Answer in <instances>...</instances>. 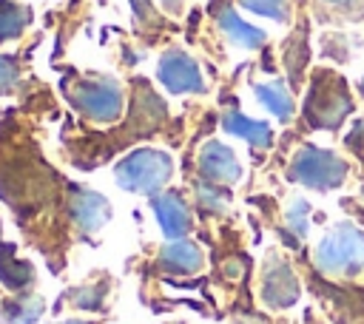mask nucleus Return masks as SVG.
I'll return each mask as SVG.
<instances>
[{
	"instance_id": "f257e3e1",
	"label": "nucleus",
	"mask_w": 364,
	"mask_h": 324,
	"mask_svg": "<svg viewBox=\"0 0 364 324\" xmlns=\"http://www.w3.org/2000/svg\"><path fill=\"white\" fill-rule=\"evenodd\" d=\"M316 267L324 276H355L364 270V230L353 222L333 225L316 244Z\"/></svg>"
},
{
	"instance_id": "f03ea898",
	"label": "nucleus",
	"mask_w": 364,
	"mask_h": 324,
	"mask_svg": "<svg viewBox=\"0 0 364 324\" xmlns=\"http://www.w3.org/2000/svg\"><path fill=\"white\" fill-rule=\"evenodd\" d=\"M114 176H117V185L131 193L156 196L173 176V159L156 148H136L117 162Z\"/></svg>"
},
{
	"instance_id": "7ed1b4c3",
	"label": "nucleus",
	"mask_w": 364,
	"mask_h": 324,
	"mask_svg": "<svg viewBox=\"0 0 364 324\" xmlns=\"http://www.w3.org/2000/svg\"><path fill=\"white\" fill-rule=\"evenodd\" d=\"M74 108L91 122H114L122 114V88L111 77H82L68 88Z\"/></svg>"
},
{
	"instance_id": "20e7f679",
	"label": "nucleus",
	"mask_w": 364,
	"mask_h": 324,
	"mask_svg": "<svg viewBox=\"0 0 364 324\" xmlns=\"http://www.w3.org/2000/svg\"><path fill=\"white\" fill-rule=\"evenodd\" d=\"M347 162L327 151V148H316V145H304L296 151L293 156V179L301 182L304 188H313V190H336L341 188V182L347 179Z\"/></svg>"
},
{
	"instance_id": "39448f33",
	"label": "nucleus",
	"mask_w": 364,
	"mask_h": 324,
	"mask_svg": "<svg viewBox=\"0 0 364 324\" xmlns=\"http://www.w3.org/2000/svg\"><path fill=\"white\" fill-rule=\"evenodd\" d=\"M353 111V102L347 97V88L333 74H316L310 82L307 99H304V117L316 128H336L347 114Z\"/></svg>"
},
{
	"instance_id": "423d86ee",
	"label": "nucleus",
	"mask_w": 364,
	"mask_h": 324,
	"mask_svg": "<svg viewBox=\"0 0 364 324\" xmlns=\"http://www.w3.org/2000/svg\"><path fill=\"white\" fill-rule=\"evenodd\" d=\"M156 77H159V82L165 85L168 94H202L205 91L199 63L182 48H168L159 57Z\"/></svg>"
},
{
	"instance_id": "0eeeda50",
	"label": "nucleus",
	"mask_w": 364,
	"mask_h": 324,
	"mask_svg": "<svg viewBox=\"0 0 364 324\" xmlns=\"http://www.w3.org/2000/svg\"><path fill=\"white\" fill-rule=\"evenodd\" d=\"M299 298V281L284 259L270 253L262 264V301L273 310L290 307Z\"/></svg>"
},
{
	"instance_id": "6e6552de",
	"label": "nucleus",
	"mask_w": 364,
	"mask_h": 324,
	"mask_svg": "<svg viewBox=\"0 0 364 324\" xmlns=\"http://www.w3.org/2000/svg\"><path fill=\"white\" fill-rule=\"evenodd\" d=\"M68 210L74 216V225L82 233H97L111 219V202L88 188H74L68 196Z\"/></svg>"
},
{
	"instance_id": "1a4fd4ad",
	"label": "nucleus",
	"mask_w": 364,
	"mask_h": 324,
	"mask_svg": "<svg viewBox=\"0 0 364 324\" xmlns=\"http://www.w3.org/2000/svg\"><path fill=\"white\" fill-rule=\"evenodd\" d=\"M199 173L208 182L216 185H233L242 176V165L236 159V153L225 145V142H205L199 151Z\"/></svg>"
},
{
	"instance_id": "9d476101",
	"label": "nucleus",
	"mask_w": 364,
	"mask_h": 324,
	"mask_svg": "<svg viewBox=\"0 0 364 324\" xmlns=\"http://www.w3.org/2000/svg\"><path fill=\"white\" fill-rule=\"evenodd\" d=\"M151 207H154V216L162 227V233L168 239H182L191 225H193V216H191V207L188 202L176 193V190H162L151 199Z\"/></svg>"
},
{
	"instance_id": "9b49d317",
	"label": "nucleus",
	"mask_w": 364,
	"mask_h": 324,
	"mask_svg": "<svg viewBox=\"0 0 364 324\" xmlns=\"http://www.w3.org/2000/svg\"><path fill=\"white\" fill-rule=\"evenodd\" d=\"M159 264H162L168 273L191 276V273L202 270L205 256H202V247H199V244H193V242H182V239H173L171 244H165V247L159 250Z\"/></svg>"
},
{
	"instance_id": "f8f14e48",
	"label": "nucleus",
	"mask_w": 364,
	"mask_h": 324,
	"mask_svg": "<svg viewBox=\"0 0 364 324\" xmlns=\"http://www.w3.org/2000/svg\"><path fill=\"white\" fill-rule=\"evenodd\" d=\"M222 128H225L228 134H233V136L250 142V145L267 148V145L273 142V131H270V125H267L264 119H250V117H245V114L236 111V108H230V111L222 114Z\"/></svg>"
},
{
	"instance_id": "ddd939ff",
	"label": "nucleus",
	"mask_w": 364,
	"mask_h": 324,
	"mask_svg": "<svg viewBox=\"0 0 364 324\" xmlns=\"http://www.w3.org/2000/svg\"><path fill=\"white\" fill-rule=\"evenodd\" d=\"M216 20H219V28L225 31V37H230V43H236V45H242V48H247V51L262 48L264 40H267V34H264L262 28L250 26L247 20H242L233 9H222Z\"/></svg>"
},
{
	"instance_id": "4468645a",
	"label": "nucleus",
	"mask_w": 364,
	"mask_h": 324,
	"mask_svg": "<svg viewBox=\"0 0 364 324\" xmlns=\"http://www.w3.org/2000/svg\"><path fill=\"white\" fill-rule=\"evenodd\" d=\"M256 99L273 114V117H279L282 122H290L293 119V111H296V105H293V97H290V91H287V85L284 82H259L256 88Z\"/></svg>"
},
{
	"instance_id": "2eb2a0df",
	"label": "nucleus",
	"mask_w": 364,
	"mask_h": 324,
	"mask_svg": "<svg viewBox=\"0 0 364 324\" xmlns=\"http://www.w3.org/2000/svg\"><path fill=\"white\" fill-rule=\"evenodd\" d=\"M0 281L11 290H23L34 281V267L14 256V247H0Z\"/></svg>"
},
{
	"instance_id": "dca6fc26",
	"label": "nucleus",
	"mask_w": 364,
	"mask_h": 324,
	"mask_svg": "<svg viewBox=\"0 0 364 324\" xmlns=\"http://www.w3.org/2000/svg\"><path fill=\"white\" fill-rule=\"evenodd\" d=\"M31 23V11L17 0H0V43L14 40Z\"/></svg>"
},
{
	"instance_id": "f3484780",
	"label": "nucleus",
	"mask_w": 364,
	"mask_h": 324,
	"mask_svg": "<svg viewBox=\"0 0 364 324\" xmlns=\"http://www.w3.org/2000/svg\"><path fill=\"white\" fill-rule=\"evenodd\" d=\"M43 310H46V304L40 296H20L6 304V318L14 324H34L43 315Z\"/></svg>"
},
{
	"instance_id": "a211bd4d",
	"label": "nucleus",
	"mask_w": 364,
	"mask_h": 324,
	"mask_svg": "<svg viewBox=\"0 0 364 324\" xmlns=\"http://www.w3.org/2000/svg\"><path fill=\"white\" fill-rule=\"evenodd\" d=\"M196 202H199L202 210L222 213L228 207V190L225 188H216V182H199L196 185Z\"/></svg>"
},
{
	"instance_id": "6ab92c4d",
	"label": "nucleus",
	"mask_w": 364,
	"mask_h": 324,
	"mask_svg": "<svg viewBox=\"0 0 364 324\" xmlns=\"http://www.w3.org/2000/svg\"><path fill=\"white\" fill-rule=\"evenodd\" d=\"M284 222H287V227L301 239V236H307V225H310V205L304 202V199H293L290 202V207H287V213H284Z\"/></svg>"
},
{
	"instance_id": "aec40b11",
	"label": "nucleus",
	"mask_w": 364,
	"mask_h": 324,
	"mask_svg": "<svg viewBox=\"0 0 364 324\" xmlns=\"http://www.w3.org/2000/svg\"><path fill=\"white\" fill-rule=\"evenodd\" d=\"M239 3H242V9H247L259 17H270V20H279V23L287 17L284 0H239Z\"/></svg>"
},
{
	"instance_id": "412c9836",
	"label": "nucleus",
	"mask_w": 364,
	"mask_h": 324,
	"mask_svg": "<svg viewBox=\"0 0 364 324\" xmlns=\"http://www.w3.org/2000/svg\"><path fill=\"white\" fill-rule=\"evenodd\" d=\"M17 80H20V68H17V63H14L9 54H0V94L11 91V88L17 85Z\"/></svg>"
},
{
	"instance_id": "4be33fe9",
	"label": "nucleus",
	"mask_w": 364,
	"mask_h": 324,
	"mask_svg": "<svg viewBox=\"0 0 364 324\" xmlns=\"http://www.w3.org/2000/svg\"><path fill=\"white\" fill-rule=\"evenodd\" d=\"M74 298H77V301H71V304L85 307V310H97V307H102V304H100V301H102V290H100V287H82V290H74Z\"/></svg>"
},
{
	"instance_id": "5701e85b",
	"label": "nucleus",
	"mask_w": 364,
	"mask_h": 324,
	"mask_svg": "<svg viewBox=\"0 0 364 324\" xmlns=\"http://www.w3.org/2000/svg\"><path fill=\"white\" fill-rule=\"evenodd\" d=\"M131 3V11L136 17V23H156V11L151 6V0H128Z\"/></svg>"
},
{
	"instance_id": "b1692460",
	"label": "nucleus",
	"mask_w": 364,
	"mask_h": 324,
	"mask_svg": "<svg viewBox=\"0 0 364 324\" xmlns=\"http://www.w3.org/2000/svg\"><path fill=\"white\" fill-rule=\"evenodd\" d=\"M179 3H182V0H162L165 9H179Z\"/></svg>"
},
{
	"instance_id": "393cba45",
	"label": "nucleus",
	"mask_w": 364,
	"mask_h": 324,
	"mask_svg": "<svg viewBox=\"0 0 364 324\" xmlns=\"http://www.w3.org/2000/svg\"><path fill=\"white\" fill-rule=\"evenodd\" d=\"M324 3H333V6H350V3H355V0H324Z\"/></svg>"
},
{
	"instance_id": "a878e982",
	"label": "nucleus",
	"mask_w": 364,
	"mask_h": 324,
	"mask_svg": "<svg viewBox=\"0 0 364 324\" xmlns=\"http://www.w3.org/2000/svg\"><path fill=\"white\" fill-rule=\"evenodd\" d=\"M358 91H361V97H364V77H361V82H358Z\"/></svg>"
},
{
	"instance_id": "bb28decb",
	"label": "nucleus",
	"mask_w": 364,
	"mask_h": 324,
	"mask_svg": "<svg viewBox=\"0 0 364 324\" xmlns=\"http://www.w3.org/2000/svg\"><path fill=\"white\" fill-rule=\"evenodd\" d=\"M65 324H88V321H65Z\"/></svg>"
}]
</instances>
